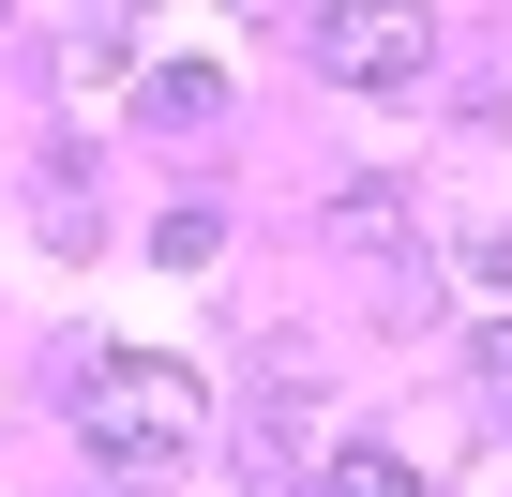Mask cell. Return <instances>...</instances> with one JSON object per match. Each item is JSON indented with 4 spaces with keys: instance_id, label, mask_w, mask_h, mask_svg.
<instances>
[{
    "instance_id": "obj_4",
    "label": "cell",
    "mask_w": 512,
    "mask_h": 497,
    "mask_svg": "<svg viewBox=\"0 0 512 497\" xmlns=\"http://www.w3.org/2000/svg\"><path fill=\"white\" fill-rule=\"evenodd\" d=\"M136 106H151V136H166V121H226V76H211V61H151Z\"/></svg>"
},
{
    "instance_id": "obj_6",
    "label": "cell",
    "mask_w": 512,
    "mask_h": 497,
    "mask_svg": "<svg viewBox=\"0 0 512 497\" xmlns=\"http://www.w3.org/2000/svg\"><path fill=\"white\" fill-rule=\"evenodd\" d=\"M467 377H482V392L512 407V317H482V347H467Z\"/></svg>"
},
{
    "instance_id": "obj_7",
    "label": "cell",
    "mask_w": 512,
    "mask_h": 497,
    "mask_svg": "<svg viewBox=\"0 0 512 497\" xmlns=\"http://www.w3.org/2000/svg\"><path fill=\"white\" fill-rule=\"evenodd\" d=\"M482 272H497V287H512V226H497V241H482Z\"/></svg>"
},
{
    "instance_id": "obj_3",
    "label": "cell",
    "mask_w": 512,
    "mask_h": 497,
    "mask_svg": "<svg viewBox=\"0 0 512 497\" xmlns=\"http://www.w3.org/2000/svg\"><path fill=\"white\" fill-rule=\"evenodd\" d=\"M317 497H422V467L392 437H347V452H317Z\"/></svg>"
},
{
    "instance_id": "obj_5",
    "label": "cell",
    "mask_w": 512,
    "mask_h": 497,
    "mask_svg": "<svg viewBox=\"0 0 512 497\" xmlns=\"http://www.w3.org/2000/svg\"><path fill=\"white\" fill-rule=\"evenodd\" d=\"M302 452H317V422H302V392H287V407H272V422H256V482H287V467H302Z\"/></svg>"
},
{
    "instance_id": "obj_2",
    "label": "cell",
    "mask_w": 512,
    "mask_h": 497,
    "mask_svg": "<svg viewBox=\"0 0 512 497\" xmlns=\"http://www.w3.org/2000/svg\"><path fill=\"white\" fill-rule=\"evenodd\" d=\"M302 31V61L317 76H347V91H407L437 46H422V16H377V0H317V16H287Z\"/></svg>"
},
{
    "instance_id": "obj_1",
    "label": "cell",
    "mask_w": 512,
    "mask_h": 497,
    "mask_svg": "<svg viewBox=\"0 0 512 497\" xmlns=\"http://www.w3.org/2000/svg\"><path fill=\"white\" fill-rule=\"evenodd\" d=\"M196 437H211L196 362H166V347H106V362H91V392H76V452H91L106 482H166Z\"/></svg>"
}]
</instances>
